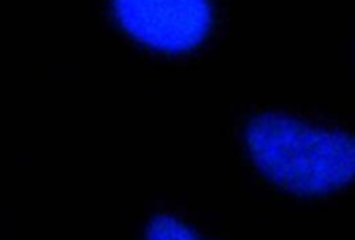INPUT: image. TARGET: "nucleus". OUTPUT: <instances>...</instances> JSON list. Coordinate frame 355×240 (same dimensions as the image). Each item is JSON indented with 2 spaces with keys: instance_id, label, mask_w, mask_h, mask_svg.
<instances>
[{
  "instance_id": "1",
  "label": "nucleus",
  "mask_w": 355,
  "mask_h": 240,
  "mask_svg": "<svg viewBox=\"0 0 355 240\" xmlns=\"http://www.w3.org/2000/svg\"><path fill=\"white\" fill-rule=\"evenodd\" d=\"M246 151L267 180L286 192L319 197L355 182V133L286 111H266L245 127Z\"/></svg>"
},
{
  "instance_id": "2",
  "label": "nucleus",
  "mask_w": 355,
  "mask_h": 240,
  "mask_svg": "<svg viewBox=\"0 0 355 240\" xmlns=\"http://www.w3.org/2000/svg\"><path fill=\"white\" fill-rule=\"evenodd\" d=\"M111 10L132 40L159 54H189L214 28L210 0H111Z\"/></svg>"
},
{
  "instance_id": "3",
  "label": "nucleus",
  "mask_w": 355,
  "mask_h": 240,
  "mask_svg": "<svg viewBox=\"0 0 355 240\" xmlns=\"http://www.w3.org/2000/svg\"><path fill=\"white\" fill-rule=\"evenodd\" d=\"M144 240H205L189 225L172 214H156L146 228Z\"/></svg>"
}]
</instances>
